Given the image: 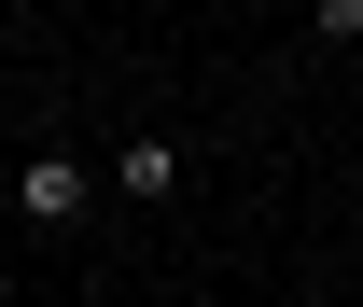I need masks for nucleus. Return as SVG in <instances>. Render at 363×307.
<instances>
[{
	"label": "nucleus",
	"mask_w": 363,
	"mask_h": 307,
	"mask_svg": "<svg viewBox=\"0 0 363 307\" xmlns=\"http://www.w3.org/2000/svg\"><path fill=\"white\" fill-rule=\"evenodd\" d=\"M98 196H112V182H98L84 154H56V140L14 168V223H28V238H84V223H98Z\"/></svg>",
	"instance_id": "nucleus-1"
},
{
	"label": "nucleus",
	"mask_w": 363,
	"mask_h": 307,
	"mask_svg": "<svg viewBox=\"0 0 363 307\" xmlns=\"http://www.w3.org/2000/svg\"><path fill=\"white\" fill-rule=\"evenodd\" d=\"M98 182H112L126 210H168V196H182V140H126V154H112Z\"/></svg>",
	"instance_id": "nucleus-2"
},
{
	"label": "nucleus",
	"mask_w": 363,
	"mask_h": 307,
	"mask_svg": "<svg viewBox=\"0 0 363 307\" xmlns=\"http://www.w3.org/2000/svg\"><path fill=\"white\" fill-rule=\"evenodd\" d=\"M308 28H321V43H363V0H321Z\"/></svg>",
	"instance_id": "nucleus-3"
}]
</instances>
